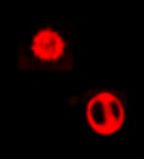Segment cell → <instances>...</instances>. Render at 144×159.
Returning a JSON list of instances; mask_svg holds the SVG:
<instances>
[{
	"instance_id": "obj_1",
	"label": "cell",
	"mask_w": 144,
	"mask_h": 159,
	"mask_svg": "<svg viewBox=\"0 0 144 159\" xmlns=\"http://www.w3.org/2000/svg\"><path fill=\"white\" fill-rule=\"evenodd\" d=\"M75 22L67 20H39L32 22L20 37L17 60L20 69L26 73L56 71L78 73V62L73 52Z\"/></svg>"
},
{
	"instance_id": "obj_2",
	"label": "cell",
	"mask_w": 144,
	"mask_h": 159,
	"mask_svg": "<svg viewBox=\"0 0 144 159\" xmlns=\"http://www.w3.org/2000/svg\"><path fill=\"white\" fill-rule=\"evenodd\" d=\"M69 107L84 116L88 131L103 138L127 135L136 125V90L125 86L71 90Z\"/></svg>"
},
{
	"instance_id": "obj_3",
	"label": "cell",
	"mask_w": 144,
	"mask_h": 159,
	"mask_svg": "<svg viewBox=\"0 0 144 159\" xmlns=\"http://www.w3.org/2000/svg\"><path fill=\"white\" fill-rule=\"evenodd\" d=\"M140 159H144V157H140Z\"/></svg>"
}]
</instances>
